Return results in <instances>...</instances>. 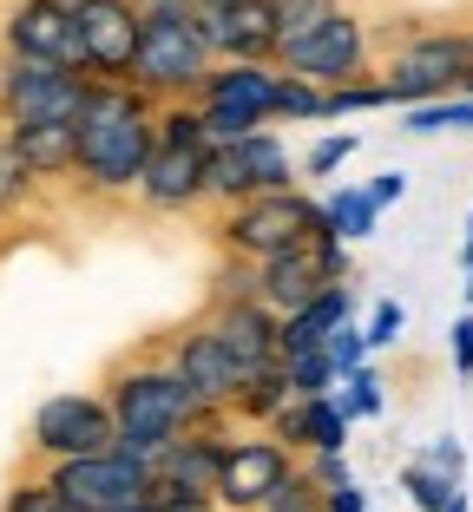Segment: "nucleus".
Wrapping results in <instances>:
<instances>
[{"label": "nucleus", "instance_id": "1", "mask_svg": "<svg viewBox=\"0 0 473 512\" xmlns=\"http://www.w3.org/2000/svg\"><path fill=\"white\" fill-rule=\"evenodd\" d=\"M158 145V99L132 79H92L79 106V165L73 178L92 197H125Z\"/></svg>", "mask_w": 473, "mask_h": 512}, {"label": "nucleus", "instance_id": "2", "mask_svg": "<svg viewBox=\"0 0 473 512\" xmlns=\"http://www.w3.org/2000/svg\"><path fill=\"white\" fill-rule=\"evenodd\" d=\"M106 401H112V421H119V447L132 453V460H145V467L204 414L198 394L184 388V375L171 368V355L165 362H145V355H138V362H119L112 381H106Z\"/></svg>", "mask_w": 473, "mask_h": 512}, {"label": "nucleus", "instance_id": "3", "mask_svg": "<svg viewBox=\"0 0 473 512\" xmlns=\"http://www.w3.org/2000/svg\"><path fill=\"white\" fill-rule=\"evenodd\" d=\"M138 60H132V86L152 92L158 106L171 99H198V86L211 79L217 53L198 27L191 0H165V7H138Z\"/></svg>", "mask_w": 473, "mask_h": 512}, {"label": "nucleus", "instance_id": "4", "mask_svg": "<svg viewBox=\"0 0 473 512\" xmlns=\"http://www.w3.org/2000/svg\"><path fill=\"white\" fill-rule=\"evenodd\" d=\"M316 230H322V204H316V197H303L296 184H283V191H263V197H244V204H224L217 243H224L230 256L263 263V256L290 250V243L316 237Z\"/></svg>", "mask_w": 473, "mask_h": 512}, {"label": "nucleus", "instance_id": "5", "mask_svg": "<svg viewBox=\"0 0 473 512\" xmlns=\"http://www.w3.org/2000/svg\"><path fill=\"white\" fill-rule=\"evenodd\" d=\"M473 73V33L460 27H421L388 53L382 79L395 86V106H421V99H447L460 79Z\"/></svg>", "mask_w": 473, "mask_h": 512}, {"label": "nucleus", "instance_id": "6", "mask_svg": "<svg viewBox=\"0 0 473 512\" xmlns=\"http://www.w3.org/2000/svg\"><path fill=\"white\" fill-rule=\"evenodd\" d=\"M276 66H283V73L316 79L322 92L349 86V79L368 73V20L355 14V7H329L316 27H303L296 40L276 46Z\"/></svg>", "mask_w": 473, "mask_h": 512}, {"label": "nucleus", "instance_id": "7", "mask_svg": "<svg viewBox=\"0 0 473 512\" xmlns=\"http://www.w3.org/2000/svg\"><path fill=\"white\" fill-rule=\"evenodd\" d=\"M283 184H296V165H290V151H283V138L263 132V125L204 151V191H211V204H244V197L283 191Z\"/></svg>", "mask_w": 473, "mask_h": 512}, {"label": "nucleus", "instance_id": "8", "mask_svg": "<svg viewBox=\"0 0 473 512\" xmlns=\"http://www.w3.org/2000/svg\"><path fill=\"white\" fill-rule=\"evenodd\" d=\"M27 447L40 460H79V453L119 447V421H112L106 394H46L27 421Z\"/></svg>", "mask_w": 473, "mask_h": 512}, {"label": "nucleus", "instance_id": "9", "mask_svg": "<svg viewBox=\"0 0 473 512\" xmlns=\"http://www.w3.org/2000/svg\"><path fill=\"white\" fill-rule=\"evenodd\" d=\"M46 480L60 486L79 512H119V506L152 499V467H145V460H132L125 447L79 453V460H46Z\"/></svg>", "mask_w": 473, "mask_h": 512}, {"label": "nucleus", "instance_id": "10", "mask_svg": "<svg viewBox=\"0 0 473 512\" xmlns=\"http://www.w3.org/2000/svg\"><path fill=\"white\" fill-rule=\"evenodd\" d=\"M92 79L79 66H46V60H14L0 66V119L27 125V119H79Z\"/></svg>", "mask_w": 473, "mask_h": 512}, {"label": "nucleus", "instance_id": "11", "mask_svg": "<svg viewBox=\"0 0 473 512\" xmlns=\"http://www.w3.org/2000/svg\"><path fill=\"white\" fill-rule=\"evenodd\" d=\"M138 0H79L73 27H79V66L86 79H132L138 60Z\"/></svg>", "mask_w": 473, "mask_h": 512}, {"label": "nucleus", "instance_id": "12", "mask_svg": "<svg viewBox=\"0 0 473 512\" xmlns=\"http://www.w3.org/2000/svg\"><path fill=\"white\" fill-rule=\"evenodd\" d=\"M296 473L283 440H224V467H217V506L224 512H257L276 486Z\"/></svg>", "mask_w": 473, "mask_h": 512}, {"label": "nucleus", "instance_id": "13", "mask_svg": "<svg viewBox=\"0 0 473 512\" xmlns=\"http://www.w3.org/2000/svg\"><path fill=\"white\" fill-rule=\"evenodd\" d=\"M204 151L211 145H165L158 138L145 171H138V184H132V197L158 217H184V211H198V204H211V191H204Z\"/></svg>", "mask_w": 473, "mask_h": 512}, {"label": "nucleus", "instance_id": "14", "mask_svg": "<svg viewBox=\"0 0 473 512\" xmlns=\"http://www.w3.org/2000/svg\"><path fill=\"white\" fill-rule=\"evenodd\" d=\"M0 46L14 60H46V66H79V27L73 7L60 0H14L7 20H0ZM86 73V66H79Z\"/></svg>", "mask_w": 473, "mask_h": 512}, {"label": "nucleus", "instance_id": "15", "mask_svg": "<svg viewBox=\"0 0 473 512\" xmlns=\"http://www.w3.org/2000/svg\"><path fill=\"white\" fill-rule=\"evenodd\" d=\"M171 368L184 375V388L198 394V407H230V394L244 388V375H250V368L230 355V342L211 329V316L191 322V329L171 342Z\"/></svg>", "mask_w": 473, "mask_h": 512}, {"label": "nucleus", "instance_id": "16", "mask_svg": "<svg viewBox=\"0 0 473 512\" xmlns=\"http://www.w3.org/2000/svg\"><path fill=\"white\" fill-rule=\"evenodd\" d=\"M217 60H276V7L270 0H224L198 14Z\"/></svg>", "mask_w": 473, "mask_h": 512}, {"label": "nucleus", "instance_id": "17", "mask_svg": "<svg viewBox=\"0 0 473 512\" xmlns=\"http://www.w3.org/2000/svg\"><path fill=\"white\" fill-rule=\"evenodd\" d=\"M276 79H283V66H276V60H217V66H211V79L198 86V106L244 112V119L270 125Z\"/></svg>", "mask_w": 473, "mask_h": 512}, {"label": "nucleus", "instance_id": "18", "mask_svg": "<svg viewBox=\"0 0 473 512\" xmlns=\"http://www.w3.org/2000/svg\"><path fill=\"white\" fill-rule=\"evenodd\" d=\"M211 329L230 342V355L257 375V368H270V362H283V316H276L263 296H250V302H211Z\"/></svg>", "mask_w": 473, "mask_h": 512}, {"label": "nucleus", "instance_id": "19", "mask_svg": "<svg viewBox=\"0 0 473 512\" xmlns=\"http://www.w3.org/2000/svg\"><path fill=\"white\" fill-rule=\"evenodd\" d=\"M270 434L290 453L296 447L303 453H336V447H349V414L336 407V394H296V401L270 421Z\"/></svg>", "mask_w": 473, "mask_h": 512}, {"label": "nucleus", "instance_id": "20", "mask_svg": "<svg viewBox=\"0 0 473 512\" xmlns=\"http://www.w3.org/2000/svg\"><path fill=\"white\" fill-rule=\"evenodd\" d=\"M7 138H14V151L27 158V171L40 184L73 178V165H79V119H27V125H7Z\"/></svg>", "mask_w": 473, "mask_h": 512}, {"label": "nucleus", "instance_id": "21", "mask_svg": "<svg viewBox=\"0 0 473 512\" xmlns=\"http://www.w3.org/2000/svg\"><path fill=\"white\" fill-rule=\"evenodd\" d=\"M349 316H355V289L349 283H329L322 296H309L303 309H290V316H283V355L322 348V342H329V329H336V322H349Z\"/></svg>", "mask_w": 473, "mask_h": 512}, {"label": "nucleus", "instance_id": "22", "mask_svg": "<svg viewBox=\"0 0 473 512\" xmlns=\"http://www.w3.org/2000/svg\"><path fill=\"white\" fill-rule=\"evenodd\" d=\"M290 401H296L290 368L270 362V368H257V375H244V388L230 394V414H237V421H276V414H283Z\"/></svg>", "mask_w": 473, "mask_h": 512}, {"label": "nucleus", "instance_id": "23", "mask_svg": "<svg viewBox=\"0 0 473 512\" xmlns=\"http://www.w3.org/2000/svg\"><path fill=\"white\" fill-rule=\"evenodd\" d=\"M322 224L336 230L342 243H362V237H375L382 211H375L368 184H342V191H329V197H322Z\"/></svg>", "mask_w": 473, "mask_h": 512}, {"label": "nucleus", "instance_id": "24", "mask_svg": "<svg viewBox=\"0 0 473 512\" xmlns=\"http://www.w3.org/2000/svg\"><path fill=\"white\" fill-rule=\"evenodd\" d=\"M401 125H408L414 138H428V132H473V92H447V99L401 106Z\"/></svg>", "mask_w": 473, "mask_h": 512}, {"label": "nucleus", "instance_id": "25", "mask_svg": "<svg viewBox=\"0 0 473 512\" xmlns=\"http://www.w3.org/2000/svg\"><path fill=\"white\" fill-rule=\"evenodd\" d=\"M395 106V86H388L382 73H362L349 79V86H329V99H322V119H349V112H382Z\"/></svg>", "mask_w": 473, "mask_h": 512}, {"label": "nucleus", "instance_id": "26", "mask_svg": "<svg viewBox=\"0 0 473 512\" xmlns=\"http://www.w3.org/2000/svg\"><path fill=\"white\" fill-rule=\"evenodd\" d=\"M322 99H329V92H322L316 79H303V73H283V79H276L270 125H296V119H309V125H316V119H322Z\"/></svg>", "mask_w": 473, "mask_h": 512}, {"label": "nucleus", "instance_id": "27", "mask_svg": "<svg viewBox=\"0 0 473 512\" xmlns=\"http://www.w3.org/2000/svg\"><path fill=\"white\" fill-rule=\"evenodd\" d=\"M401 493H408L414 512H441L447 499L460 493V480H447V473L428 467V460H408V467H401Z\"/></svg>", "mask_w": 473, "mask_h": 512}, {"label": "nucleus", "instance_id": "28", "mask_svg": "<svg viewBox=\"0 0 473 512\" xmlns=\"http://www.w3.org/2000/svg\"><path fill=\"white\" fill-rule=\"evenodd\" d=\"M336 407L342 414H349V421H375V414H382L388 407V394H382V375H375V368H349V375H342V394H336Z\"/></svg>", "mask_w": 473, "mask_h": 512}, {"label": "nucleus", "instance_id": "29", "mask_svg": "<svg viewBox=\"0 0 473 512\" xmlns=\"http://www.w3.org/2000/svg\"><path fill=\"white\" fill-rule=\"evenodd\" d=\"M33 184H40V178H33V171H27V158H20V151H14V138L0 132V217H14L20 204H27V197H33Z\"/></svg>", "mask_w": 473, "mask_h": 512}, {"label": "nucleus", "instance_id": "30", "mask_svg": "<svg viewBox=\"0 0 473 512\" xmlns=\"http://www.w3.org/2000/svg\"><path fill=\"white\" fill-rule=\"evenodd\" d=\"M283 368H290V388L296 394H336V362H329V348H303V355H283Z\"/></svg>", "mask_w": 473, "mask_h": 512}, {"label": "nucleus", "instance_id": "31", "mask_svg": "<svg viewBox=\"0 0 473 512\" xmlns=\"http://www.w3.org/2000/svg\"><path fill=\"white\" fill-rule=\"evenodd\" d=\"M0 512H79V506H73V499H66L60 486L40 473V480H14V486H7Z\"/></svg>", "mask_w": 473, "mask_h": 512}, {"label": "nucleus", "instance_id": "32", "mask_svg": "<svg viewBox=\"0 0 473 512\" xmlns=\"http://www.w3.org/2000/svg\"><path fill=\"white\" fill-rule=\"evenodd\" d=\"M250 296H257V263L224 250V263H217V276H211V302H250Z\"/></svg>", "mask_w": 473, "mask_h": 512}, {"label": "nucleus", "instance_id": "33", "mask_svg": "<svg viewBox=\"0 0 473 512\" xmlns=\"http://www.w3.org/2000/svg\"><path fill=\"white\" fill-rule=\"evenodd\" d=\"M257 512H322V486H316V480H309V473H303V467H296V473H290V480L276 486V493H270V499H263V506H257Z\"/></svg>", "mask_w": 473, "mask_h": 512}, {"label": "nucleus", "instance_id": "34", "mask_svg": "<svg viewBox=\"0 0 473 512\" xmlns=\"http://www.w3.org/2000/svg\"><path fill=\"white\" fill-rule=\"evenodd\" d=\"M322 348H329L336 375H349V368H362V362H368V329L349 316V322H336V329H329V342H322Z\"/></svg>", "mask_w": 473, "mask_h": 512}, {"label": "nucleus", "instance_id": "35", "mask_svg": "<svg viewBox=\"0 0 473 512\" xmlns=\"http://www.w3.org/2000/svg\"><path fill=\"white\" fill-rule=\"evenodd\" d=\"M270 7H276V46H283V40H296L303 27H316L329 7H342V0H270Z\"/></svg>", "mask_w": 473, "mask_h": 512}, {"label": "nucleus", "instance_id": "36", "mask_svg": "<svg viewBox=\"0 0 473 512\" xmlns=\"http://www.w3.org/2000/svg\"><path fill=\"white\" fill-rule=\"evenodd\" d=\"M349 158H355V138H349V132H336V138H316V145H309L303 171H309V178H329V171H342Z\"/></svg>", "mask_w": 473, "mask_h": 512}, {"label": "nucleus", "instance_id": "37", "mask_svg": "<svg viewBox=\"0 0 473 512\" xmlns=\"http://www.w3.org/2000/svg\"><path fill=\"white\" fill-rule=\"evenodd\" d=\"M303 473L322 486V493H336V486H349V480H355L349 460H342V447H336V453H309V467H303Z\"/></svg>", "mask_w": 473, "mask_h": 512}, {"label": "nucleus", "instance_id": "38", "mask_svg": "<svg viewBox=\"0 0 473 512\" xmlns=\"http://www.w3.org/2000/svg\"><path fill=\"white\" fill-rule=\"evenodd\" d=\"M421 460H428V467H441L447 480H467V447H460L454 434H441V440H434L428 453H421Z\"/></svg>", "mask_w": 473, "mask_h": 512}, {"label": "nucleus", "instance_id": "39", "mask_svg": "<svg viewBox=\"0 0 473 512\" xmlns=\"http://www.w3.org/2000/svg\"><path fill=\"white\" fill-rule=\"evenodd\" d=\"M401 322H408V316H401V302H375V316H368V348H388L401 335Z\"/></svg>", "mask_w": 473, "mask_h": 512}, {"label": "nucleus", "instance_id": "40", "mask_svg": "<svg viewBox=\"0 0 473 512\" xmlns=\"http://www.w3.org/2000/svg\"><path fill=\"white\" fill-rule=\"evenodd\" d=\"M152 506L158 512H224L211 493H171V486H152Z\"/></svg>", "mask_w": 473, "mask_h": 512}, {"label": "nucleus", "instance_id": "41", "mask_svg": "<svg viewBox=\"0 0 473 512\" xmlns=\"http://www.w3.org/2000/svg\"><path fill=\"white\" fill-rule=\"evenodd\" d=\"M447 355H454L460 375H473V316H460L454 329H447Z\"/></svg>", "mask_w": 473, "mask_h": 512}, {"label": "nucleus", "instance_id": "42", "mask_svg": "<svg viewBox=\"0 0 473 512\" xmlns=\"http://www.w3.org/2000/svg\"><path fill=\"white\" fill-rule=\"evenodd\" d=\"M368 197H375V211H388V204H401V197H408V171H382V178L368 184Z\"/></svg>", "mask_w": 473, "mask_h": 512}, {"label": "nucleus", "instance_id": "43", "mask_svg": "<svg viewBox=\"0 0 473 512\" xmlns=\"http://www.w3.org/2000/svg\"><path fill=\"white\" fill-rule=\"evenodd\" d=\"M322 512H368V493H362V486H336V493H322Z\"/></svg>", "mask_w": 473, "mask_h": 512}, {"label": "nucleus", "instance_id": "44", "mask_svg": "<svg viewBox=\"0 0 473 512\" xmlns=\"http://www.w3.org/2000/svg\"><path fill=\"white\" fill-rule=\"evenodd\" d=\"M460 270H473V217H467V243H460Z\"/></svg>", "mask_w": 473, "mask_h": 512}, {"label": "nucleus", "instance_id": "45", "mask_svg": "<svg viewBox=\"0 0 473 512\" xmlns=\"http://www.w3.org/2000/svg\"><path fill=\"white\" fill-rule=\"evenodd\" d=\"M441 512H467V493H454V499H447V506Z\"/></svg>", "mask_w": 473, "mask_h": 512}, {"label": "nucleus", "instance_id": "46", "mask_svg": "<svg viewBox=\"0 0 473 512\" xmlns=\"http://www.w3.org/2000/svg\"><path fill=\"white\" fill-rule=\"evenodd\" d=\"M119 512H158V506H152V499H138V506H119Z\"/></svg>", "mask_w": 473, "mask_h": 512}, {"label": "nucleus", "instance_id": "47", "mask_svg": "<svg viewBox=\"0 0 473 512\" xmlns=\"http://www.w3.org/2000/svg\"><path fill=\"white\" fill-rule=\"evenodd\" d=\"M460 92H473V73H467V79H460Z\"/></svg>", "mask_w": 473, "mask_h": 512}, {"label": "nucleus", "instance_id": "48", "mask_svg": "<svg viewBox=\"0 0 473 512\" xmlns=\"http://www.w3.org/2000/svg\"><path fill=\"white\" fill-rule=\"evenodd\" d=\"M467 302H473V270H467Z\"/></svg>", "mask_w": 473, "mask_h": 512}, {"label": "nucleus", "instance_id": "49", "mask_svg": "<svg viewBox=\"0 0 473 512\" xmlns=\"http://www.w3.org/2000/svg\"><path fill=\"white\" fill-rule=\"evenodd\" d=\"M60 7H79V0H60Z\"/></svg>", "mask_w": 473, "mask_h": 512}]
</instances>
